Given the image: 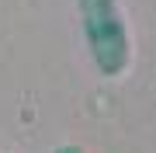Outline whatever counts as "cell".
<instances>
[{"instance_id":"6da1fadb","label":"cell","mask_w":156,"mask_h":153,"mask_svg":"<svg viewBox=\"0 0 156 153\" xmlns=\"http://www.w3.org/2000/svg\"><path fill=\"white\" fill-rule=\"evenodd\" d=\"M83 42L104 77H122L132 63V35L118 0H76Z\"/></svg>"},{"instance_id":"7a4b0ae2","label":"cell","mask_w":156,"mask_h":153,"mask_svg":"<svg viewBox=\"0 0 156 153\" xmlns=\"http://www.w3.org/2000/svg\"><path fill=\"white\" fill-rule=\"evenodd\" d=\"M56 153H83L76 143H66V146H56Z\"/></svg>"}]
</instances>
